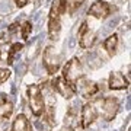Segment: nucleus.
<instances>
[{
  "label": "nucleus",
  "instance_id": "8",
  "mask_svg": "<svg viewBox=\"0 0 131 131\" xmlns=\"http://www.w3.org/2000/svg\"><path fill=\"white\" fill-rule=\"evenodd\" d=\"M118 109H119V102L117 98L108 96V98L102 99V114L105 121H112L118 114Z\"/></svg>",
  "mask_w": 131,
  "mask_h": 131
},
{
  "label": "nucleus",
  "instance_id": "3",
  "mask_svg": "<svg viewBox=\"0 0 131 131\" xmlns=\"http://www.w3.org/2000/svg\"><path fill=\"white\" fill-rule=\"evenodd\" d=\"M83 76V67H82V63H80L79 58H71L70 61H67L63 67V73H61V77L69 82L70 84L74 86L76 82Z\"/></svg>",
  "mask_w": 131,
  "mask_h": 131
},
{
  "label": "nucleus",
  "instance_id": "1",
  "mask_svg": "<svg viewBox=\"0 0 131 131\" xmlns=\"http://www.w3.org/2000/svg\"><path fill=\"white\" fill-rule=\"evenodd\" d=\"M66 13L64 6L60 0H54L48 15V38L57 41L61 34V16Z\"/></svg>",
  "mask_w": 131,
  "mask_h": 131
},
{
  "label": "nucleus",
  "instance_id": "19",
  "mask_svg": "<svg viewBox=\"0 0 131 131\" xmlns=\"http://www.w3.org/2000/svg\"><path fill=\"white\" fill-rule=\"evenodd\" d=\"M9 77H10V70L9 69H0V84H3Z\"/></svg>",
  "mask_w": 131,
  "mask_h": 131
},
{
  "label": "nucleus",
  "instance_id": "14",
  "mask_svg": "<svg viewBox=\"0 0 131 131\" xmlns=\"http://www.w3.org/2000/svg\"><path fill=\"white\" fill-rule=\"evenodd\" d=\"M12 112H13V105H12V102H9L6 98H3L0 101V119L2 121L9 119Z\"/></svg>",
  "mask_w": 131,
  "mask_h": 131
},
{
  "label": "nucleus",
  "instance_id": "5",
  "mask_svg": "<svg viewBox=\"0 0 131 131\" xmlns=\"http://www.w3.org/2000/svg\"><path fill=\"white\" fill-rule=\"evenodd\" d=\"M115 12V6H112L111 3H108L105 0H96L95 3H92V6L88 10V15L92 16L95 19L103 20V19L109 18L111 15Z\"/></svg>",
  "mask_w": 131,
  "mask_h": 131
},
{
  "label": "nucleus",
  "instance_id": "20",
  "mask_svg": "<svg viewBox=\"0 0 131 131\" xmlns=\"http://www.w3.org/2000/svg\"><path fill=\"white\" fill-rule=\"evenodd\" d=\"M15 3H16L18 7H24V6H26L29 3V0H15Z\"/></svg>",
  "mask_w": 131,
  "mask_h": 131
},
{
  "label": "nucleus",
  "instance_id": "2",
  "mask_svg": "<svg viewBox=\"0 0 131 131\" xmlns=\"http://www.w3.org/2000/svg\"><path fill=\"white\" fill-rule=\"evenodd\" d=\"M28 99L31 112L35 117H41L45 109V98L42 95V90L38 84H31L28 88Z\"/></svg>",
  "mask_w": 131,
  "mask_h": 131
},
{
  "label": "nucleus",
  "instance_id": "6",
  "mask_svg": "<svg viewBox=\"0 0 131 131\" xmlns=\"http://www.w3.org/2000/svg\"><path fill=\"white\" fill-rule=\"evenodd\" d=\"M96 42V32L88 26V22L84 20L79 29V45L82 50H89Z\"/></svg>",
  "mask_w": 131,
  "mask_h": 131
},
{
  "label": "nucleus",
  "instance_id": "15",
  "mask_svg": "<svg viewBox=\"0 0 131 131\" xmlns=\"http://www.w3.org/2000/svg\"><path fill=\"white\" fill-rule=\"evenodd\" d=\"M63 6H64V10L69 12V13H73L79 9L80 6L84 3V0H60Z\"/></svg>",
  "mask_w": 131,
  "mask_h": 131
},
{
  "label": "nucleus",
  "instance_id": "10",
  "mask_svg": "<svg viewBox=\"0 0 131 131\" xmlns=\"http://www.w3.org/2000/svg\"><path fill=\"white\" fill-rule=\"evenodd\" d=\"M98 118V109L95 106V103L89 102L82 108V117H80V125L82 128H88L96 121Z\"/></svg>",
  "mask_w": 131,
  "mask_h": 131
},
{
  "label": "nucleus",
  "instance_id": "13",
  "mask_svg": "<svg viewBox=\"0 0 131 131\" xmlns=\"http://www.w3.org/2000/svg\"><path fill=\"white\" fill-rule=\"evenodd\" d=\"M10 131H31V124H29L28 118L25 117L24 114H19L18 117L15 118Z\"/></svg>",
  "mask_w": 131,
  "mask_h": 131
},
{
  "label": "nucleus",
  "instance_id": "11",
  "mask_svg": "<svg viewBox=\"0 0 131 131\" xmlns=\"http://www.w3.org/2000/svg\"><path fill=\"white\" fill-rule=\"evenodd\" d=\"M128 83H130V79H127L119 71H112L108 79V88L114 90L125 89V88H128Z\"/></svg>",
  "mask_w": 131,
  "mask_h": 131
},
{
  "label": "nucleus",
  "instance_id": "21",
  "mask_svg": "<svg viewBox=\"0 0 131 131\" xmlns=\"http://www.w3.org/2000/svg\"><path fill=\"white\" fill-rule=\"evenodd\" d=\"M61 131H73V128H71L70 125H67V127H63V128H61Z\"/></svg>",
  "mask_w": 131,
  "mask_h": 131
},
{
  "label": "nucleus",
  "instance_id": "12",
  "mask_svg": "<svg viewBox=\"0 0 131 131\" xmlns=\"http://www.w3.org/2000/svg\"><path fill=\"white\" fill-rule=\"evenodd\" d=\"M118 42H119L118 34H112V35H109V37L105 39V42H103V48H105V51L108 52V56L109 57H114L115 54H117Z\"/></svg>",
  "mask_w": 131,
  "mask_h": 131
},
{
  "label": "nucleus",
  "instance_id": "16",
  "mask_svg": "<svg viewBox=\"0 0 131 131\" xmlns=\"http://www.w3.org/2000/svg\"><path fill=\"white\" fill-rule=\"evenodd\" d=\"M42 115H44V119H45V122H47L48 125H54L56 111H54V106H52V105H50V106H45V109H44Z\"/></svg>",
  "mask_w": 131,
  "mask_h": 131
},
{
  "label": "nucleus",
  "instance_id": "7",
  "mask_svg": "<svg viewBox=\"0 0 131 131\" xmlns=\"http://www.w3.org/2000/svg\"><path fill=\"white\" fill-rule=\"evenodd\" d=\"M51 86H52V89H54V92L60 93L66 99H71L76 93V88L73 84H70L69 82H66L61 76H57L56 79L52 80Z\"/></svg>",
  "mask_w": 131,
  "mask_h": 131
},
{
  "label": "nucleus",
  "instance_id": "9",
  "mask_svg": "<svg viewBox=\"0 0 131 131\" xmlns=\"http://www.w3.org/2000/svg\"><path fill=\"white\" fill-rule=\"evenodd\" d=\"M76 84H77V90L80 92V95L83 96V98H92V96H95V95L99 92V86L95 82H92V80L86 79L84 76H82L77 82H76Z\"/></svg>",
  "mask_w": 131,
  "mask_h": 131
},
{
  "label": "nucleus",
  "instance_id": "4",
  "mask_svg": "<svg viewBox=\"0 0 131 131\" xmlns=\"http://www.w3.org/2000/svg\"><path fill=\"white\" fill-rule=\"evenodd\" d=\"M42 60H44V66L50 74H56L61 66V54L57 51L56 47L48 45L44 52H42Z\"/></svg>",
  "mask_w": 131,
  "mask_h": 131
},
{
  "label": "nucleus",
  "instance_id": "17",
  "mask_svg": "<svg viewBox=\"0 0 131 131\" xmlns=\"http://www.w3.org/2000/svg\"><path fill=\"white\" fill-rule=\"evenodd\" d=\"M19 29H20V34H22V38H24L25 41L29 38V35H31V32H32V24L29 22V20H25L24 24L19 26Z\"/></svg>",
  "mask_w": 131,
  "mask_h": 131
},
{
  "label": "nucleus",
  "instance_id": "18",
  "mask_svg": "<svg viewBox=\"0 0 131 131\" xmlns=\"http://www.w3.org/2000/svg\"><path fill=\"white\" fill-rule=\"evenodd\" d=\"M22 48H24V44H20V42H16V44H13V45L10 47L9 57H7V63H9V64H12V63H13V57L16 56V54H18Z\"/></svg>",
  "mask_w": 131,
  "mask_h": 131
}]
</instances>
